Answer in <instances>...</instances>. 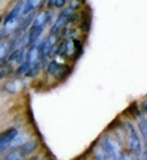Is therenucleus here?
I'll use <instances>...</instances> for the list:
<instances>
[{"instance_id":"obj_1","label":"nucleus","mask_w":147,"mask_h":160,"mask_svg":"<svg viewBox=\"0 0 147 160\" xmlns=\"http://www.w3.org/2000/svg\"><path fill=\"white\" fill-rule=\"evenodd\" d=\"M123 132L126 135L128 152L140 155L142 153V145H141L140 136H139L136 128L134 127V124L130 121H126L123 123Z\"/></svg>"},{"instance_id":"obj_2","label":"nucleus","mask_w":147,"mask_h":160,"mask_svg":"<svg viewBox=\"0 0 147 160\" xmlns=\"http://www.w3.org/2000/svg\"><path fill=\"white\" fill-rule=\"evenodd\" d=\"M99 146L105 153L113 155L116 160L120 159V157L123 154V149L121 147L120 141L113 136H109V135L102 136L99 141Z\"/></svg>"},{"instance_id":"obj_3","label":"nucleus","mask_w":147,"mask_h":160,"mask_svg":"<svg viewBox=\"0 0 147 160\" xmlns=\"http://www.w3.org/2000/svg\"><path fill=\"white\" fill-rule=\"evenodd\" d=\"M71 66H68L66 63H61L55 59H50V61L46 65V71L47 74L50 77H54L58 80H63L68 77V74L71 73Z\"/></svg>"},{"instance_id":"obj_4","label":"nucleus","mask_w":147,"mask_h":160,"mask_svg":"<svg viewBox=\"0 0 147 160\" xmlns=\"http://www.w3.org/2000/svg\"><path fill=\"white\" fill-rule=\"evenodd\" d=\"M18 134V129L17 128H8L4 133L0 134V154L3 153L7 147L10 146L11 141L13 140V138Z\"/></svg>"},{"instance_id":"obj_5","label":"nucleus","mask_w":147,"mask_h":160,"mask_svg":"<svg viewBox=\"0 0 147 160\" xmlns=\"http://www.w3.org/2000/svg\"><path fill=\"white\" fill-rule=\"evenodd\" d=\"M44 32V28H35L30 27L27 31L28 35V47L33 44H38L42 40V35Z\"/></svg>"},{"instance_id":"obj_6","label":"nucleus","mask_w":147,"mask_h":160,"mask_svg":"<svg viewBox=\"0 0 147 160\" xmlns=\"http://www.w3.org/2000/svg\"><path fill=\"white\" fill-rule=\"evenodd\" d=\"M47 17H48V10H38L36 11L35 13V17L33 19V23H31V27L35 28H46L47 25Z\"/></svg>"},{"instance_id":"obj_7","label":"nucleus","mask_w":147,"mask_h":160,"mask_svg":"<svg viewBox=\"0 0 147 160\" xmlns=\"http://www.w3.org/2000/svg\"><path fill=\"white\" fill-rule=\"evenodd\" d=\"M20 86H22V85H20V81L18 79L7 80L6 82L3 85V91L10 94L18 93L20 90Z\"/></svg>"},{"instance_id":"obj_8","label":"nucleus","mask_w":147,"mask_h":160,"mask_svg":"<svg viewBox=\"0 0 147 160\" xmlns=\"http://www.w3.org/2000/svg\"><path fill=\"white\" fill-rule=\"evenodd\" d=\"M40 52H38V47L37 44H33V46H29L27 48V61L33 65L35 62L40 61Z\"/></svg>"},{"instance_id":"obj_9","label":"nucleus","mask_w":147,"mask_h":160,"mask_svg":"<svg viewBox=\"0 0 147 160\" xmlns=\"http://www.w3.org/2000/svg\"><path fill=\"white\" fill-rule=\"evenodd\" d=\"M36 148H37V141L28 140L19 147V153L22 157H27V155L33 153Z\"/></svg>"},{"instance_id":"obj_10","label":"nucleus","mask_w":147,"mask_h":160,"mask_svg":"<svg viewBox=\"0 0 147 160\" xmlns=\"http://www.w3.org/2000/svg\"><path fill=\"white\" fill-rule=\"evenodd\" d=\"M136 122H138L139 130H140L141 135L144 138V142L147 146V116L146 115H138L136 116Z\"/></svg>"},{"instance_id":"obj_11","label":"nucleus","mask_w":147,"mask_h":160,"mask_svg":"<svg viewBox=\"0 0 147 160\" xmlns=\"http://www.w3.org/2000/svg\"><path fill=\"white\" fill-rule=\"evenodd\" d=\"M46 66L44 63H43V61H37V62H35L33 63L30 68L28 69V72L24 74V77H27V78H35V77H37L38 73H40L41 71H42V68Z\"/></svg>"},{"instance_id":"obj_12","label":"nucleus","mask_w":147,"mask_h":160,"mask_svg":"<svg viewBox=\"0 0 147 160\" xmlns=\"http://www.w3.org/2000/svg\"><path fill=\"white\" fill-rule=\"evenodd\" d=\"M25 141H27V134H19V132H18V134L13 138V140L11 141V143H10V146L8 147L17 148V147L22 146Z\"/></svg>"},{"instance_id":"obj_13","label":"nucleus","mask_w":147,"mask_h":160,"mask_svg":"<svg viewBox=\"0 0 147 160\" xmlns=\"http://www.w3.org/2000/svg\"><path fill=\"white\" fill-rule=\"evenodd\" d=\"M84 4H85V0H68L67 6L73 11H81Z\"/></svg>"},{"instance_id":"obj_14","label":"nucleus","mask_w":147,"mask_h":160,"mask_svg":"<svg viewBox=\"0 0 147 160\" xmlns=\"http://www.w3.org/2000/svg\"><path fill=\"white\" fill-rule=\"evenodd\" d=\"M30 63L28 62V61H24V62H22L18 65V67L16 68V71H14V73L17 74V75H24V74L28 72V69L30 68Z\"/></svg>"},{"instance_id":"obj_15","label":"nucleus","mask_w":147,"mask_h":160,"mask_svg":"<svg viewBox=\"0 0 147 160\" xmlns=\"http://www.w3.org/2000/svg\"><path fill=\"white\" fill-rule=\"evenodd\" d=\"M94 160H105V153L99 145L94 148Z\"/></svg>"},{"instance_id":"obj_16","label":"nucleus","mask_w":147,"mask_h":160,"mask_svg":"<svg viewBox=\"0 0 147 160\" xmlns=\"http://www.w3.org/2000/svg\"><path fill=\"white\" fill-rule=\"evenodd\" d=\"M20 158H22V155L19 153V149H13L10 153L6 154L4 160H20Z\"/></svg>"},{"instance_id":"obj_17","label":"nucleus","mask_w":147,"mask_h":160,"mask_svg":"<svg viewBox=\"0 0 147 160\" xmlns=\"http://www.w3.org/2000/svg\"><path fill=\"white\" fill-rule=\"evenodd\" d=\"M126 157H127V160H142L139 154H133L130 153V152L128 154H126Z\"/></svg>"},{"instance_id":"obj_18","label":"nucleus","mask_w":147,"mask_h":160,"mask_svg":"<svg viewBox=\"0 0 147 160\" xmlns=\"http://www.w3.org/2000/svg\"><path fill=\"white\" fill-rule=\"evenodd\" d=\"M54 2H55V0H46V8L48 10H54Z\"/></svg>"},{"instance_id":"obj_19","label":"nucleus","mask_w":147,"mask_h":160,"mask_svg":"<svg viewBox=\"0 0 147 160\" xmlns=\"http://www.w3.org/2000/svg\"><path fill=\"white\" fill-rule=\"evenodd\" d=\"M141 109H142L144 112L147 113V99H145L144 102H142V108H141Z\"/></svg>"},{"instance_id":"obj_20","label":"nucleus","mask_w":147,"mask_h":160,"mask_svg":"<svg viewBox=\"0 0 147 160\" xmlns=\"http://www.w3.org/2000/svg\"><path fill=\"white\" fill-rule=\"evenodd\" d=\"M142 155H144V160H147V148L145 149V151H142Z\"/></svg>"},{"instance_id":"obj_21","label":"nucleus","mask_w":147,"mask_h":160,"mask_svg":"<svg viewBox=\"0 0 147 160\" xmlns=\"http://www.w3.org/2000/svg\"><path fill=\"white\" fill-rule=\"evenodd\" d=\"M44 160H53L52 158H47V159H44Z\"/></svg>"}]
</instances>
